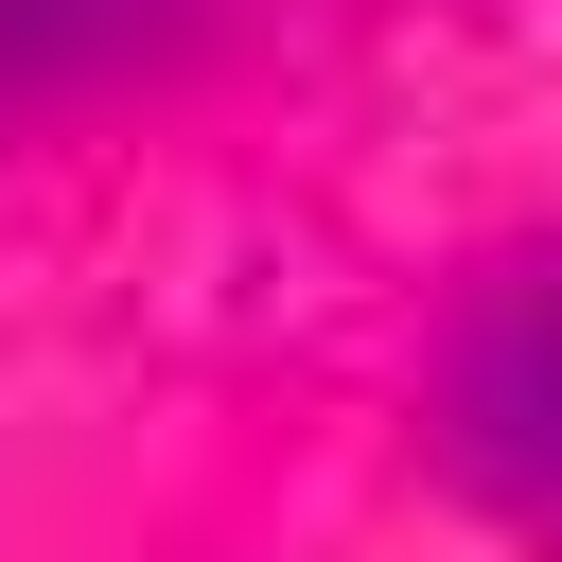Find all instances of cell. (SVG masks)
I'll list each match as a JSON object with an SVG mask.
<instances>
[{"mask_svg":"<svg viewBox=\"0 0 562 562\" xmlns=\"http://www.w3.org/2000/svg\"><path fill=\"white\" fill-rule=\"evenodd\" d=\"M422 422H439V474L562 562V246H509V263L457 299Z\"/></svg>","mask_w":562,"mask_h":562,"instance_id":"cell-1","label":"cell"},{"mask_svg":"<svg viewBox=\"0 0 562 562\" xmlns=\"http://www.w3.org/2000/svg\"><path fill=\"white\" fill-rule=\"evenodd\" d=\"M0 18H18V0H0Z\"/></svg>","mask_w":562,"mask_h":562,"instance_id":"cell-2","label":"cell"}]
</instances>
